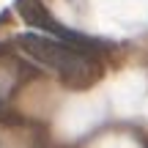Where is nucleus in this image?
Returning a JSON list of instances; mask_svg holds the SVG:
<instances>
[{"label": "nucleus", "instance_id": "f257e3e1", "mask_svg": "<svg viewBox=\"0 0 148 148\" xmlns=\"http://www.w3.org/2000/svg\"><path fill=\"white\" fill-rule=\"evenodd\" d=\"M16 44L27 58H33L38 66L49 69L63 85L74 90H85L101 77V63L96 55L82 52V49L71 47L66 41H58L52 36H41V33H22L16 36Z\"/></svg>", "mask_w": 148, "mask_h": 148}, {"label": "nucleus", "instance_id": "f03ea898", "mask_svg": "<svg viewBox=\"0 0 148 148\" xmlns=\"http://www.w3.org/2000/svg\"><path fill=\"white\" fill-rule=\"evenodd\" d=\"M14 8H16V14L22 16V22H27L30 27H36V30H41V33H49L52 38L66 41V44H71V47L82 49V52L99 55L101 49H107L104 41L90 38V36H82V33L69 30L66 25H60V22L49 14V8L44 5V0H14Z\"/></svg>", "mask_w": 148, "mask_h": 148}]
</instances>
